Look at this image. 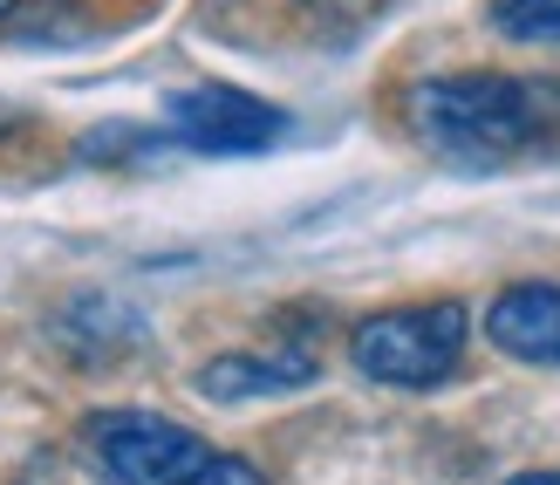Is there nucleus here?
Segmentation results:
<instances>
[{"mask_svg": "<svg viewBox=\"0 0 560 485\" xmlns=\"http://www.w3.org/2000/svg\"><path fill=\"white\" fill-rule=\"evenodd\" d=\"M486 335L520 362L560 369V288L553 280H520L486 308Z\"/></svg>", "mask_w": 560, "mask_h": 485, "instance_id": "nucleus-5", "label": "nucleus"}, {"mask_svg": "<svg viewBox=\"0 0 560 485\" xmlns=\"http://www.w3.org/2000/svg\"><path fill=\"white\" fill-rule=\"evenodd\" d=\"M172 130L185 137L191 151H212V158H246V151L280 145L288 117H280V109H273L267 96L226 90V82H199V90H178V96H172Z\"/></svg>", "mask_w": 560, "mask_h": 485, "instance_id": "nucleus-4", "label": "nucleus"}, {"mask_svg": "<svg viewBox=\"0 0 560 485\" xmlns=\"http://www.w3.org/2000/svg\"><path fill=\"white\" fill-rule=\"evenodd\" d=\"M410 124L452 164H513L526 151L560 145V82L506 69L431 76L410 90Z\"/></svg>", "mask_w": 560, "mask_h": 485, "instance_id": "nucleus-1", "label": "nucleus"}, {"mask_svg": "<svg viewBox=\"0 0 560 485\" xmlns=\"http://www.w3.org/2000/svg\"><path fill=\"white\" fill-rule=\"evenodd\" d=\"M506 485H560V472H526V478H506Z\"/></svg>", "mask_w": 560, "mask_h": 485, "instance_id": "nucleus-8", "label": "nucleus"}, {"mask_svg": "<svg viewBox=\"0 0 560 485\" xmlns=\"http://www.w3.org/2000/svg\"><path fill=\"white\" fill-rule=\"evenodd\" d=\"M8 8H14V0H0V14H8Z\"/></svg>", "mask_w": 560, "mask_h": 485, "instance_id": "nucleus-9", "label": "nucleus"}, {"mask_svg": "<svg viewBox=\"0 0 560 485\" xmlns=\"http://www.w3.org/2000/svg\"><path fill=\"white\" fill-rule=\"evenodd\" d=\"M315 383V362L307 356H219L199 369V390L212 404H246V396H280Z\"/></svg>", "mask_w": 560, "mask_h": 485, "instance_id": "nucleus-6", "label": "nucleus"}, {"mask_svg": "<svg viewBox=\"0 0 560 485\" xmlns=\"http://www.w3.org/2000/svg\"><path fill=\"white\" fill-rule=\"evenodd\" d=\"M471 342V315L458 301H431V308H389V315H370L349 335V356L370 383L389 390H431L465 362Z\"/></svg>", "mask_w": 560, "mask_h": 485, "instance_id": "nucleus-2", "label": "nucleus"}, {"mask_svg": "<svg viewBox=\"0 0 560 485\" xmlns=\"http://www.w3.org/2000/svg\"><path fill=\"white\" fill-rule=\"evenodd\" d=\"M90 444L103 472L117 485H191L199 465L212 459L206 438H191L185 424L158 417V411H109L90 424Z\"/></svg>", "mask_w": 560, "mask_h": 485, "instance_id": "nucleus-3", "label": "nucleus"}, {"mask_svg": "<svg viewBox=\"0 0 560 485\" xmlns=\"http://www.w3.org/2000/svg\"><path fill=\"white\" fill-rule=\"evenodd\" d=\"M492 27L513 42H560V0H492Z\"/></svg>", "mask_w": 560, "mask_h": 485, "instance_id": "nucleus-7", "label": "nucleus"}]
</instances>
